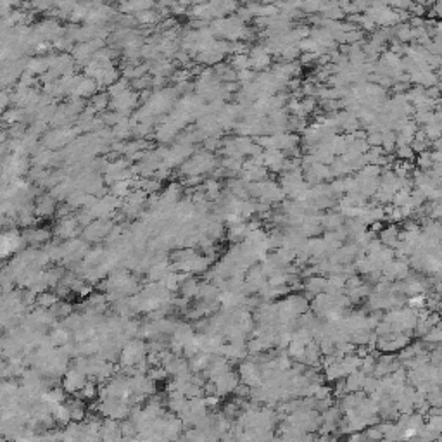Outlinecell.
Wrapping results in <instances>:
<instances>
[{
	"label": "cell",
	"mask_w": 442,
	"mask_h": 442,
	"mask_svg": "<svg viewBox=\"0 0 442 442\" xmlns=\"http://www.w3.org/2000/svg\"><path fill=\"white\" fill-rule=\"evenodd\" d=\"M313 111H316V100L314 99H303L301 100V114L306 118L308 114H311Z\"/></svg>",
	"instance_id": "1f68e13d"
},
{
	"label": "cell",
	"mask_w": 442,
	"mask_h": 442,
	"mask_svg": "<svg viewBox=\"0 0 442 442\" xmlns=\"http://www.w3.org/2000/svg\"><path fill=\"white\" fill-rule=\"evenodd\" d=\"M382 140H384V135L378 132L368 133V136H366V142L370 147H382Z\"/></svg>",
	"instance_id": "e575fe53"
},
{
	"label": "cell",
	"mask_w": 442,
	"mask_h": 442,
	"mask_svg": "<svg viewBox=\"0 0 442 442\" xmlns=\"http://www.w3.org/2000/svg\"><path fill=\"white\" fill-rule=\"evenodd\" d=\"M237 17L245 23V21H251L252 17H254V12L249 9V5H242V7H238V10H237Z\"/></svg>",
	"instance_id": "8d00e7d4"
},
{
	"label": "cell",
	"mask_w": 442,
	"mask_h": 442,
	"mask_svg": "<svg viewBox=\"0 0 442 442\" xmlns=\"http://www.w3.org/2000/svg\"><path fill=\"white\" fill-rule=\"evenodd\" d=\"M154 175H156V178L159 181L161 180H168V178H171V166H168L166 163H163L159 168H157L156 173H154Z\"/></svg>",
	"instance_id": "836d02e7"
},
{
	"label": "cell",
	"mask_w": 442,
	"mask_h": 442,
	"mask_svg": "<svg viewBox=\"0 0 442 442\" xmlns=\"http://www.w3.org/2000/svg\"><path fill=\"white\" fill-rule=\"evenodd\" d=\"M396 140H398V133L394 132L384 133V140H382V150H384V154L392 156V152H396V149H398Z\"/></svg>",
	"instance_id": "ffe728a7"
},
{
	"label": "cell",
	"mask_w": 442,
	"mask_h": 442,
	"mask_svg": "<svg viewBox=\"0 0 442 442\" xmlns=\"http://www.w3.org/2000/svg\"><path fill=\"white\" fill-rule=\"evenodd\" d=\"M57 303H59V297L55 296V294H50V292L40 294L38 299H37L38 308H42V309H50V308H54Z\"/></svg>",
	"instance_id": "cb8c5ba5"
},
{
	"label": "cell",
	"mask_w": 442,
	"mask_h": 442,
	"mask_svg": "<svg viewBox=\"0 0 442 442\" xmlns=\"http://www.w3.org/2000/svg\"><path fill=\"white\" fill-rule=\"evenodd\" d=\"M297 55H301V48L296 45H287L285 48H283L282 52V57H283V62H294L297 59Z\"/></svg>",
	"instance_id": "f1b7e54d"
},
{
	"label": "cell",
	"mask_w": 442,
	"mask_h": 442,
	"mask_svg": "<svg viewBox=\"0 0 442 442\" xmlns=\"http://www.w3.org/2000/svg\"><path fill=\"white\" fill-rule=\"evenodd\" d=\"M52 416H54V422L59 423V425H69V423L73 422L71 409H69V406L66 404V402L61 406H57V408L52 411Z\"/></svg>",
	"instance_id": "9a60e30c"
},
{
	"label": "cell",
	"mask_w": 442,
	"mask_h": 442,
	"mask_svg": "<svg viewBox=\"0 0 442 442\" xmlns=\"http://www.w3.org/2000/svg\"><path fill=\"white\" fill-rule=\"evenodd\" d=\"M364 380H366V378H364V373H361V371H354V373H351L346 382L347 391H357V389L364 385Z\"/></svg>",
	"instance_id": "d4e9b609"
},
{
	"label": "cell",
	"mask_w": 442,
	"mask_h": 442,
	"mask_svg": "<svg viewBox=\"0 0 442 442\" xmlns=\"http://www.w3.org/2000/svg\"><path fill=\"white\" fill-rule=\"evenodd\" d=\"M87 375L78 371L76 368H71V370L66 371L64 378H62V387H64L66 392L69 394H80L83 391V387L87 385Z\"/></svg>",
	"instance_id": "277c9868"
},
{
	"label": "cell",
	"mask_w": 442,
	"mask_h": 442,
	"mask_svg": "<svg viewBox=\"0 0 442 442\" xmlns=\"http://www.w3.org/2000/svg\"><path fill=\"white\" fill-rule=\"evenodd\" d=\"M394 37H396V40H399L401 44H408V42H411L413 40V37H411V24H408V23L396 24Z\"/></svg>",
	"instance_id": "d6986e66"
},
{
	"label": "cell",
	"mask_w": 442,
	"mask_h": 442,
	"mask_svg": "<svg viewBox=\"0 0 442 442\" xmlns=\"http://www.w3.org/2000/svg\"><path fill=\"white\" fill-rule=\"evenodd\" d=\"M76 396H80L82 399H95L97 396H99V389H97L95 380L87 382V385L83 387V391L80 392V394H76Z\"/></svg>",
	"instance_id": "83f0119b"
},
{
	"label": "cell",
	"mask_w": 442,
	"mask_h": 442,
	"mask_svg": "<svg viewBox=\"0 0 442 442\" xmlns=\"http://www.w3.org/2000/svg\"><path fill=\"white\" fill-rule=\"evenodd\" d=\"M249 57H251V62H252V69H256V71H263V69H266L271 64V57H269L266 47H263V45L251 47Z\"/></svg>",
	"instance_id": "52a82bcc"
},
{
	"label": "cell",
	"mask_w": 442,
	"mask_h": 442,
	"mask_svg": "<svg viewBox=\"0 0 442 442\" xmlns=\"http://www.w3.org/2000/svg\"><path fill=\"white\" fill-rule=\"evenodd\" d=\"M54 233L57 235L59 238H75L76 235L80 233V223L78 220H76V215H71L68 216V218H62L57 221V224H55V230Z\"/></svg>",
	"instance_id": "5b68a950"
},
{
	"label": "cell",
	"mask_w": 442,
	"mask_h": 442,
	"mask_svg": "<svg viewBox=\"0 0 442 442\" xmlns=\"http://www.w3.org/2000/svg\"><path fill=\"white\" fill-rule=\"evenodd\" d=\"M202 183V177H197V175H195V177H187V180H185V185H187V187H197V185H201Z\"/></svg>",
	"instance_id": "74e56055"
},
{
	"label": "cell",
	"mask_w": 442,
	"mask_h": 442,
	"mask_svg": "<svg viewBox=\"0 0 442 442\" xmlns=\"http://www.w3.org/2000/svg\"><path fill=\"white\" fill-rule=\"evenodd\" d=\"M161 188V181L159 180H145V185H143V192L145 194H152L156 195V192Z\"/></svg>",
	"instance_id": "d590c367"
},
{
	"label": "cell",
	"mask_w": 442,
	"mask_h": 442,
	"mask_svg": "<svg viewBox=\"0 0 442 442\" xmlns=\"http://www.w3.org/2000/svg\"><path fill=\"white\" fill-rule=\"evenodd\" d=\"M126 90H130V82H128V80H125V78H121L119 82H116L114 85H111L109 88H107V93H109L112 99H114V97H118V95H121V93H125Z\"/></svg>",
	"instance_id": "484cf974"
},
{
	"label": "cell",
	"mask_w": 442,
	"mask_h": 442,
	"mask_svg": "<svg viewBox=\"0 0 442 442\" xmlns=\"http://www.w3.org/2000/svg\"><path fill=\"white\" fill-rule=\"evenodd\" d=\"M97 90H99L97 80L88 78V76H83V80L80 82V85L76 87V90L71 93V99H83V97L95 95Z\"/></svg>",
	"instance_id": "8fae6325"
},
{
	"label": "cell",
	"mask_w": 442,
	"mask_h": 442,
	"mask_svg": "<svg viewBox=\"0 0 442 442\" xmlns=\"http://www.w3.org/2000/svg\"><path fill=\"white\" fill-rule=\"evenodd\" d=\"M396 154L401 161H406V163H411L413 157H415V152H413L411 145H404V147H398L396 149Z\"/></svg>",
	"instance_id": "4dcf8cb0"
},
{
	"label": "cell",
	"mask_w": 442,
	"mask_h": 442,
	"mask_svg": "<svg viewBox=\"0 0 442 442\" xmlns=\"http://www.w3.org/2000/svg\"><path fill=\"white\" fill-rule=\"evenodd\" d=\"M238 373H240L242 382H244L245 385H249V387H258V385L261 384V375H259L258 366H256L252 361H245V363H242Z\"/></svg>",
	"instance_id": "ba28073f"
},
{
	"label": "cell",
	"mask_w": 442,
	"mask_h": 442,
	"mask_svg": "<svg viewBox=\"0 0 442 442\" xmlns=\"http://www.w3.org/2000/svg\"><path fill=\"white\" fill-rule=\"evenodd\" d=\"M228 64L235 69V71H245V69H252V62L251 57L247 54H238V55H231Z\"/></svg>",
	"instance_id": "e0dca14e"
},
{
	"label": "cell",
	"mask_w": 442,
	"mask_h": 442,
	"mask_svg": "<svg viewBox=\"0 0 442 442\" xmlns=\"http://www.w3.org/2000/svg\"><path fill=\"white\" fill-rule=\"evenodd\" d=\"M437 87H439V90H441V93H442V82L437 83Z\"/></svg>",
	"instance_id": "ab89813d"
},
{
	"label": "cell",
	"mask_w": 442,
	"mask_h": 442,
	"mask_svg": "<svg viewBox=\"0 0 442 442\" xmlns=\"http://www.w3.org/2000/svg\"><path fill=\"white\" fill-rule=\"evenodd\" d=\"M380 242L387 247H396L399 244V230L396 224H391V226L384 228L380 231Z\"/></svg>",
	"instance_id": "5bb4252c"
},
{
	"label": "cell",
	"mask_w": 442,
	"mask_h": 442,
	"mask_svg": "<svg viewBox=\"0 0 442 442\" xmlns=\"http://www.w3.org/2000/svg\"><path fill=\"white\" fill-rule=\"evenodd\" d=\"M213 356L208 353H199L195 354L194 357L188 359V366H190L192 373H204L206 370L209 368V363H211Z\"/></svg>",
	"instance_id": "7c38bea8"
},
{
	"label": "cell",
	"mask_w": 442,
	"mask_h": 442,
	"mask_svg": "<svg viewBox=\"0 0 442 442\" xmlns=\"http://www.w3.org/2000/svg\"><path fill=\"white\" fill-rule=\"evenodd\" d=\"M23 238H24V242H26V245H30V247H38V245L48 242V238H50V230H47V228H37V226L28 228V230H24Z\"/></svg>",
	"instance_id": "9c48e42d"
},
{
	"label": "cell",
	"mask_w": 442,
	"mask_h": 442,
	"mask_svg": "<svg viewBox=\"0 0 442 442\" xmlns=\"http://www.w3.org/2000/svg\"><path fill=\"white\" fill-rule=\"evenodd\" d=\"M416 164L420 166V170L422 171H430L434 168V161H432V152H423L420 154V157L416 159Z\"/></svg>",
	"instance_id": "f546056e"
},
{
	"label": "cell",
	"mask_w": 442,
	"mask_h": 442,
	"mask_svg": "<svg viewBox=\"0 0 442 442\" xmlns=\"http://www.w3.org/2000/svg\"><path fill=\"white\" fill-rule=\"evenodd\" d=\"M323 7H325V3H321V2H304L303 5H301V9L308 14H316V12H321Z\"/></svg>",
	"instance_id": "d6a6232c"
},
{
	"label": "cell",
	"mask_w": 442,
	"mask_h": 442,
	"mask_svg": "<svg viewBox=\"0 0 442 442\" xmlns=\"http://www.w3.org/2000/svg\"><path fill=\"white\" fill-rule=\"evenodd\" d=\"M321 226L330 231L339 230V228L344 226V216L339 215V213H330L327 216H321Z\"/></svg>",
	"instance_id": "2e32d148"
},
{
	"label": "cell",
	"mask_w": 442,
	"mask_h": 442,
	"mask_svg": "<svg viewBox=\"0 0 442 442\" xmlns=\"http://www.w3.org/2000/svg\"><path fill=\"white\" fill-rule=\"evenodd\" d=\"M112 228H114L112 220H97L83 230V238H85V242H99L102 238H107Z\"/></svg>",
	"instance_id": "7a4b0ae2"
},
{
	"label": "cell",
	"mask_w": 442,
	"mask_h": 442,
	"mask_svg": "<svg viewBox=\"0 0 442 442\" xmlns=\"http://www.w3.org/2000/svg\"><path fill=\"white\" fill-rule=\"evenodd\" d=\"M55 199L52 197L50 194L48 195H38L37 197V204H35V215L37 218H50V216L55 215L57 211V206H55Z\"/></svg>",
	"instance_id": "8992f818"
},
{
	"label": "cell",
	"mask_w": 442,
	"mask_h": 442,
	"mask_svg": "<svg viewBox=\"0 0 442 442\" xmlns=\"http://www.w3.org/2000/svg\"><path fill=\"white\" fill-rule=\"evenodd\" d=\"M199 289H201V283H199L195 278H192V276H187L185 282L181 283V287H180V294H181V297L190 301L192 297L199 296Z\"/></svg>",
	"instance_id": "4fadbf2b"
},
{
	"label": "cell",
	"mask_w": 442,
	"mask_h": 442,
	"mask_svg": "<svg viewBox=\"0 0 442 442\" xmlns=\"http://www.w3.org/2000/svg\"><path fill=\"white\" fill-rule=\"evenodd\" d=\"M306 290L309 294H320L323 290H327V280L320 278V276H311L306 283Z\"/></svg>",
	"instance_id": "603a6c76"
},
{
	"label": "cell",
	"mask_w": 442,
	"mask_h": 442,
	"mask_svg": "<svg viewBox=\"0 0 442 442\" xmlns=\"http://www.w3.org/2000/svg\"><path fill=\"white\" fill-rule=\"evenodd\" d=\"M138 100H140V95L135 92V90L130 88V90H126L125 93H121V95L114 97V99L111 100L109 107L112 111H116V112H119V114L128 116L130 118V112H132L133 107L138 104Z\"/></svg>",
	"instance_id": "3957f363"
},
{
	"label": "cell",
	"mask_w": 442,
	"mask_h": 442,
	"mask_svg": "<svg viewBox=\"0 0 442 442\" xmlns=\"http://www.w3.org/2000/svg\"><path fill=\"white\" fill-rule=\"evenodd\" d=\"M136 17V23L138 24H145V26H152V24H156L157 21L161 19V12H157V10H143V12H138L135 14Z\"/></svg>",
	"instance_id": "ac0fdd59"
},
{
	"label": "cell",
	"mask_w": 442,
	"mask_h": 442,
	"mask_svg": "<svg viewBox=\"0 0 442 442\" xmlns=\"http://www.w3.org/2000/svg\"><path fill=\"white\" fill-rule=\"evenodd\" d=\"M26 245L23 238V233H21L17 228H10V230H5L2 235V256L3 258H9L10 254H19L23 251V247Z\"/></svg>",
	"instance_id": "6da1fadb"
},
{
	"label": "cell",
	"mask_w": 442,
	"mask_h": 442,
	"mask_svg": "<svg viewBox=\"0 0 442 442\" xmlns=\"http://www.w3.org/2000/svg\"><path fill=\"white\" fill-rule=\"evenodd\" d=\"M375 370V359L373 357H366L363 361V371H373Z\"/></svg>",
	"instance_id": "f35d334b"
},
{
	"label": "cell",
	"mask_w": 442,
	"mask_h": 442,
	"mask_svg": "<svg viewBox=\"0 0 442 442\" xmlns=\"http://www.w3.org/2000/svg\"><path fill=\"white\" fill-rule=\"evenodd\" d=\"M50 339H52V342H54V346L62 347V346H66V344H69V340H71V333H69V330H66L64 327H57L50 333Z\"/></svg>",
	"instance_id": "44dd1931"
},
{
	"label": "cell",
	"mask_w": 442,
	"mask_h": 442,
	"mask_svg": "<svg viewBox=\"0 0 442 442\" xmlns=\"http://www.w3.org/2000/svg\"><path fill=\"white\" fill-rule=\"evenodd\" d=\"M287 156L285 152L278 149H269L265 150V166L268 168V171H273V173H280L283 171V163H285Z\"/></svg>",
	"instance_id": "30bf717a"
},
{
	"label": "cell",
	"mask_w": 442,
	"mask_h": 442,
	"mask_svg": "<svg viewBox=\"0 0 442 442\" xmlns=\"http://www.w3.org/2000/svg\"><path fill=\"white\" fill-rule=\"evenodd\" d=\"M409 197H411V190H408V188H401V190L396 192L394 199H392V206H396V208H402V206H406L409 202Z\"/></svg>",
	"instance_id": "4316f807"
},
{
	"label": "cell",
	"mask_w": 442,
	"mask_h": 442,
	"mask_svg": "<svg viewBox=\"0 0 442 442\" xmlns=\"http://www.w3.org/2000/svg\"><path fill=\"white\" fill-rule=\"evenodd\" d=\"M109 97L111 95L107 92L95 93V95L92 97V102H90V106H92L97 112H99V111L104 112V109H106V107L111 106V99H109Z\"/></svg>",
	"instance_id": "7402d4cb"
}]
</instances>
